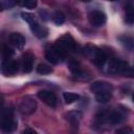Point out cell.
I'll return each mask as SVG.
<instances>
[{
    "label": "cell",
    "mask_w": 134,
    "mask_h": 134,
    "mask_svg": "<svg viewBox=\"0 0 134 134\" xmlns=\"http://www.w3.org/2000/svg\"><path fill=\"white\" fill-rule=\"evenodd\" d=\"M84 52L86 57H88L97 67H102L107 61V53L95 46H87L84 49Z\"/></svg>",
    "instance_id": "cell-1"
},
{
    "label": "cell",
    "mask_w": 134,
    "mask_h": 134,
    "mask_svg": "<svg viewBox=\"0 0 134 134\" xmlns=\"http://www.w3.org/2000/svg\"><path fill=\"white\" fill-rule=\"evenodd\" d=\"M17 127V121L14 118V111L12 108L2 110L1 114V129L3 132H12Z\"/></svg>",
    "instance_id": "cell-2"
},
{
    "label": "cell",
    "mask_w": 134,
    "mask_h": 134,
    "mask_svg": "<svg viewBox=\"0 0 134 134\" xmlns=\"http://www.w3.org/2000/svg\"><path fill=\"white\" fill-rule=\"evenodd\" d=\"M54 47L65 57L68 52L75 49V41L70 35H65L55 42Z\"/></svg>",
    "instance_id": "cell-3"
},
{
    "label": "cell",
    "mask_w": 134,
    "mask_h": 134,
    "mask_svg": "<svg viewBox=\"0 0 134 134\" xmlns=\"http://www.w3.org/2000/svg\"><path fill=\"white\" fill-rule=\"evenodd\" d=\"M128 66L129 65L127 62H125L120 59H117V58H112L108 62L107 70L111 74H121L122 75Z\"/></svg>",
    "instance_id": "cell-4"
},
{
    "label": "cell",
    "mask_w": 134,
    "mask_h": 134,
    "mask_svg": "<svg viewBox=\"0 0 134 134\" xmlns=\"http://www.w3.org/2000/svg\"><path fill=\"white\" fill-rule=\"evenodd\" d=\"M36 108H37V103L30 96L23 97L20 102V105H19V111L25 115L34 113L36 111Z\"/></svg>",
    "instance_id": "cell-5"
},
{
    "label": "cell",
    "mask_w": 134,
    "mask_h": 134,
    "mask_svg": "<svg viewBox=\"0 0 134 134\" xmlns=\"http://www.w3.org/2000/svg\"><path fill=\"white\" fill-rule=\"evenodd\" d=\"M19 70V62L16 60L6 59L2 63V73L4 75H14Z\"/></svg>",
    "instance_id": "cell-6"
},
{
    "label": "cell",
    "mask_w": 134,
    "mask_h": 134,
    "mask_svg": "<svg viewBox=\"0 0 134 134\" xmlns=\"http://www.w3.org/2000/svg\"><path fill=\"white\" fill-rule=\"evenodd\" d=\"M45 57H46V59H47L50 63H52V64H58V63H60V62L65 58V57L54 47V45L51 46V47L46 48Z\"/></svg>",
    "instance_id": "cell-7"
},
{
    "label": "cell",
    "mask_w": 134,
    "mask_h": 134,
    "mask_svg": "<svg viewBox=\"0 0 134 134\" xmlns=\"http://www.w3.org/2000/svg\"><path fill=\"white\" fill-rule=\"evenodd\" d=\"M38 97L44 102L46 105H48L49 107H55L57 105V96L53 92L48 91V90H41L38 92Z\"/></svg>",
    "instance_id": "cell-8"
},
{
    "label": "cell",
    "mask_w": 134,
    "mask_h": 134,
    "mask_svg": "<svg viewBox=\"0 0 134 134\" xmlns=\"http://www.w3.org/2000/svg\"><path fill=\"white\" fill-rule=\"evenodd\" d=\"M89 22L93 26H102L106 22V15L100 10H93L88 16Z\"/></svg>",
    "instance_id": "cell-9"
},
{
    "label": "cell",
    "mask_w": 134,
    "mask_h": 134,
    "mask_svg": "<svg viewBox=\"0 0 134 134\" xmlns=\"http://www.w3.org/2000/svg\"><path fill=\"white\" fill-rule=\"evenodd\" d=\"M125 117H126L125 111L124 110L116 109V110H114L112 112L107 113V122L112 124V125L119 124V122H121L125 119Z\"/></svg>",
    "instance_id": "cell-10"
},
{
    "label": "cell",
    "mask_w": 134,
    "mask_h": 134,
    "mask_svg": "<svg viewBox=\"0 0 134 134\" xmlns=\"http://www.w3.org/2000/svg\"><path fill=\"white\" fill-rule=\"evenodd\" d=\"M112 89L113 88H112L111 84L104 82V81H96V82L92 83L90 86V90L92 92H94V94L98 93V92H105V91L112 92Z\"/></svg>",
    "instance_id": "cell-11"
},
{
    "label": "cell",
    "mask_w": 134,
    "mask_h": 134,
    "mask_svg": "<svg viewBox=\"0 0 134 134\" xmlns=\"http://www.w3.org/2000/svg\"><path fill=\"white\" fill-rule=\"evenodd\" d=\"M34 62H35V57L29 52L25 53L22 58V65H21L22 71L24 73L30 72L32 70V67H34Z\"/></svg>",
    "instance_id": "cell-12"
},
{
    "label": "cell",
    "mask_w": 134,
    "mask_h": 134,
    "mask_svg": "<svg viewBox=\"0 0 134 134\" xmlns=\"http://www.w3.org/2000/svg\"><path fill=\"white\" fill-rule=\"evenodd\" d=\"M8 40H9V43L18 49H22L25 45V38L21 34H18V32L10 34Z\"/></svg>",
    "instance_id": "cell-13"
},
{
    "label": "cell",
    "mask_w": 134,
    "mask_h": 134,
    "mask_svg": "<svg viewBox=\"0 0 134 134\" xmlns=\"http://www.w3.org/2000/svg\"><path fill=\"white\" fill-rule=\"evenodd\" d=\"M29 26H30L31 31H32V32H34L38 38H40V39L45 38V37L47 36V34H48V30H47L44 26H41L37 21H35V22L30 23V24H29Z\"/></svg>",
    "instance_id": "cell-14"
},
{
    "label": "cell",
    "mask_w": 134,
    "mask_h": 134,
    "mask_svg": "<svg viewBox=\"0 0 134 134\" xmlns=\"http://www.w3.org/2000/svg\"><path fill=\"white\" fill-rule=\"evenodd\" d=\"M69 70L74 74L75 77H81V79H84V71L82 70L81 68V65L77 61L75 60H70L69 61Z\"/></svg>",
    "instance_id": "cell-15"
},
{
    "label": "cell",
    "mask_w": 134,
    "mask_h": 134,
    "mask_svg": "<svg viewBox=\"0 0 134 134\" xmlns=\"http://www.w3.org/2000/svg\"><path fill=\"white\" fill-rule=\"evenodd\" d=\"M65 116H66V119L69 121V124H70L72 127H77L82 114H81L79 111H70V112H68Z\"/></svg>",
    "instance_id": "cell-16"
},
{
    "label": "cell",
    "mask_w": 134,
    "mask_h": 134,
    "mask_svg": "<svg viewBox=\"0 0 134 134\" xmlns=\"http://www.w3.org/2000/svg\"><path fill=\"white\" fill-rule=\"evenodd\" d=\"M118 40H119L120 44H121L125 48H127V49H129V50L134 49V37H133V36H128V35L120 36V37L118 38Z\"/></svg>",
    "instance_id": "cell-17"
},
{
    "label": "cell",
    "mask_w": 134,
    "mask_h": 134,
    "mask_svg": "<svg viewBox=\"0 0 134 134\" xmlns=\"http://www.w3.org/2000/svg\"><path fill=\"white\" fill-rule=\"evenodd\" d=\"M125 22L129 25L134 24V4H128L125 9Z\"/></svg>",
    "instance_id": "cell-18"
},
{
    "label": "cell",
    "mask_w": 134,
    "mask_h": 134,
    "mask_svg": "<svg viewBox=\"0 0 134 134\" xmlns=\"http://www.w3.org/2000/svg\"><path fill=\"white\" fill-rule=\"evenodd\" d=\"M111 95H112V92H109V91L98 92V93H95V99H96L98 103L105 104V103H107V102L110 100Z\"/></svg>",
    "instance_id": "cell-19"
},
{
    "label": "cell",
    "mask_w": 134,
    "mask_h": 134,
    "mask_svg": "<svg viewBox=\"0 0 134 134\" xmlns=\"http://www.w3.org/2000/svg\"><path fill=\"white\" fill-rule=\"evenodd\" d=\"M63 97H64V100L66 104H72V103L79 100L80 95L77 93H73V92H64Z\"/></svg>",
    "instance_id": "cell-20"
},
{
    "label": "cell",
    "mask_w": 134,
    "mask_h": 134,
    "mask_svg": "<svg viewBox=\"0 0 134 134\" xmlns=\"http://www.w3.org/2000/svg\"><path fill=\"white\" fill-rule=\"evenodd\" d=\"M52 21H53L57 25H61V24H63L64 21H65V16H64L63 13H61V12H55V13L53 14V16H52Z\"/></svg>",
    "instance_id": "cell-21"
},
{
    "label": "cell",
    "mask_w": 134,
    "mask_h": 134,
    "mask_svg": "<svg viewBox=\"0 0 134 134\" xmlns=\"http://www.w3.org/2000/svg\"><path fill=\"white\" fill-rule=\"evenodd\" d=\"M37 71L40 74H48V73L52 72V69H51V67H49L46 64H40L37 67Z\"/></svg>",
    "instance_id": "cell-22"
},
{
    "label": "cell",
    "mask_w": 134,
    "mask_h": 134,
    "mask_svg": "<svg viewBox=\"0 0 134 134\" xmlns=\"http://www.w3.org/2000/svg\"><path fill=\"white\" fill-rule=\"evenodd\" d=\"M21 4H22L23 6H25L26 8L32 9V8H36L38 2H37V0H23Z\"/></svg>",
    "instance_id": "cell-23"
},
{
    "label": "cell",
    "mask_w": 134,
    "mask_h": 134,
    "mask_svg": "<svg viewBox=\"0 0 134 134\" xmlns=\"http://www.w3.org/2000/svg\"><path fill=\"white\" fill-rule=\"evenodd\" d=\"M21 16H22V19L25 20L28 24H30V23H32V22L36 21V20H35V16H34L32 14H29V13H22Z\"/></svg>",
    "instance_id": "cell-24"
},
{
    "label": "cell",
    "mask_w": 134,
    "mask_h": 134,
    "mask_svg": "<svg viewBox=\"0 0 134 134\" xmlns=\"http://www.w3.org/2000/svg\"><path fill=\"white\" fill-rule=\"evenodd\" d=\"M15 5V0H1V7L2 9L12 8Z\"/></svg>",
    "instance_id": "cell-25"
},
{
    "label": "cell",
    "mask_w": 134,
    "mask_h": 134,
    "mask_svg": "<svg viewBox=\"0 0 134 134\" xmlns=\"http://www.w3.org/2000/svg\"><path fill=\"white\" fill-rule=\"evenodd\" d=\"M2 54H3L4 59H10V57L14 54V50L8 46H4L3 50H2Z\"/></svg>",
    "instance_id": "cell-26"
},
{
    "label": "cell",
    "mask_w": 134,
    "mask_h": 134,
    "mask_svg": "<svg viewBox=\"0 0 134 134\" xmlns=\"http://www.w3.org/2000/svg\"><path fill=\"white\" fill-rule=\"evenodd\" d=\"M133 132L134 131L129 127H125V128H120V129L116 130V133H118V134H132Z\"/></svg>",
    "instance_id": "cell-27"
},
{
    "label": "cell",
    "mask_w": 134,
    "mask_h": 134,
    "mask_svg": "<svg viewBox=\"0 0 134 134\" xmlns=\"http://www.w3.org/2000/svg\"><path fill=\"white\" fill-rule=\"evenodd\" d=\"M122 75H125V76H130V77H134V67L128 66Z\"/></svg>",
    "instance_id": "cell-28"
},
{
    "label": "cell",
    "mask_w": 134,
    "mask_h": 134,
    "mask_svg": "<svg viewBox=\"0 0 134 134\" xmlns=\"http://www.w3.org/2000/svg\"><path fill=\"white\" fill-rule=\"evenodd\" d=\"M23 133H24V134H27V133L36 134V133H37V131H35L34 129H26V130H24V131H23Z\"/></svg>",
    "instance_id": "cell-29"
},
{
    "label": "cell",
    "mask_w": 134,
    "mask_h": 134,
    "mask_svg": "<svg viewBox=\"0 0 134 134\" xmlns=\"http://www.w3.org/2000/svg\"><path fill=\"white\" fill-rule=\"evenodd\" d=\"M16 1H18L19 3H22V1H23V0H16Z\"/></svg>",
    "instance_id": "cell-30"
},
{
    "label": "cell",
    "mask_w": 134,
    "mask_h": 134,
    "mask_svg": "<svg viewBox=\"0 0 134 134\" xmlns=\"http://www.w3.org/2000/svg\"><path fill=\"white\" fill-rule=\"evenodd\" d=\"M132 97H133V102H134V93H133V96Z\"/></svg>",
    "instance_id": "cell-31"
},
{
    "label": "cell",
    "mask_w": 134,
    "mask_h": 134,
    "mask_svg": "<svg viewBox=\"0 0 134 134\" xmlns=\"http://www.w3.org/2000/svg\"><path fill=\"white\" fill-rule=\"evenodd\" d=\"M82 1H90V0H82Z\"/></svg>",
    "instance_id": "cell-32"
},
{
    "label": "cell",
    "mask_w": 134,
    "mask_h": 134,
    "mask_svg": "<svg viewBox=\"0 0 134 134\" xmlns=\"http://www.w3.org/2000/svg\"><path fill=\"white\" fill-rule=\"evenodd\" d=\"M109 1H115V0H109Z\"/></svg>",
    "instance_id": "cell-33"
}]
</instances>
